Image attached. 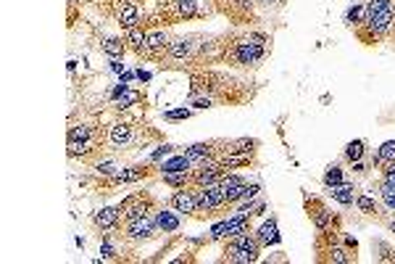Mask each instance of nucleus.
<instances>
[{
	"mask_svg": "<svg viewBox=\"0 0 395 264\" xmlns=\"http://www.w3.org/2000/svg\"><path fill=\"white\" fill-rule=\"evenodd\" d=\"M272 53V35L261 30H243L219 37L217 64H227L232 69H258Z\"/></svg>",
	"mask_w": 395,
	"mask_h": 264,
	"instance_id": "obj_1",
	"label": "nucleus"
},
{
	"mask_svg": "<svg viewBox=\"0 0 395 264\" xmlns=\"http://www.w3.org/2000/svg\"><path fill=\"white\" fill-rule=\"evenodd\" d=\"M208 95L217 106H237V103L250 101L245 82L235 80L227 71L217 69H193L190 71V98Z\"/></svg>",
	"mask_w": 395,
	"mask_h": 264,
	"instance_id": "obj_2",
	"label": "nucleus"
},
{
	"mask_svg": "<svg viewBox=\"0 0 395 264\" xmlns=\"http://www.w3.org/2000/svg\"><path fill=\"white\" fill-rule=\"evenodd\" d=\"M145 130L148 124L140 127L138 122H127V119H119V122L106 127L103 135V148L111 153H127L135 151L138 145H145Z\"/></svg>",
	"mask_w": 395,
	"mask_h": 264,
	"instance_id": "obj_3",
	"label": "nucleus"
},
{
	"mask_svg": "<svg viewBox=\"0 0 395 264\" xmlns=\"http://www.w3.org/2000/svg\"><path fill=\"white\" fill-rule=\"evenodd\" d=\"M303 209H306L308 220L314 224L316 235H322V238H337V235H343V217L337 212H332L327 206L324 198L303 193Z\"/></svg>",
	"mask_w": 395,
	"mask_h": 264,
	"instance_id": "obj_4",
	"label": "nucleus"
},
{
	"mask_svg": "<svg viewBox=\"0 0 395 264\" xmlns=\"http://www.w3.org/2000/svg\"><path fill=\"white\" fill-rule=\"evenodd\" d=\"M264 246L256 238V230L250 233H240L235 238H227L221 246V262L229 264H256L261 259Z\"/></svg>",
	"mask_w": 395,
	"mask_h": 264,
	"instance_id": "obj_5",
	"label": "nucleus"
},
{
	"mask_svg": "<svg viewBox=\"0 0 395 264\" xmlns=\"http://www.w3.org/2000/svg\"><path fill=\"white\" fill-rule=\"evenodd\" d=\"M195 198H198V212L193 220H217L229 209L227 193L221 185H206V188H195Z\"/></svg>",
	"mask_w": 395,
	"mask_h": 264,
	"instance_id": "obj_6",
	"label": "nucleus"
},
{
	"mask_svg": "<svg viewBox=\"0 0 395 264\" xmlns=\"http://www.w3.org/2000/svg\"><path fill=\"white\" fill-rule=\"evenodd\" d=\"M316 259L327 264H356L358 262V251H351L346 244H343V235L337 238H322L316 235Z\"/></svg>",
	"mask_w": 395,
	"mask_h": 264,
	"instance_id": "obj_7",
	"label": "nucleus"
},
{
	"mask_svg": "<svg viewBox=\"0 0 395 264\" xmlns=\"http://www.w3.org/2000/svg\"><path fill=\"white\" fill-rule=\"evenodd\" d=\"M158 233H161V230H158L153 214H145V217H138V220L121 222V227H119V238L127 241V244H148Z\"/></svg>",
	"mask_w": 395,
	"mask_h": 264,
	"instance_id": "obj_8",
	"label": "nucleus"
},
{
	"mask_svg": "<svg viewBox=\"0 0 395 264\" xmlns=\"http://www.w3.org/2000/svg\"><path fill=\"white\" fill-rule=\"evenodd\" d=\"M211 8L224 13L237 27H248L256 21V0H211Z\"/></svg>",
	"mask_w": 395,
	"mask_h": 264,
	"instance_id": "obj_9",
	"label": "nucleus"
},
{
	"mask_svg": "<svg viewBox=\"0 0 395 264\" xmlns=\"http://www.w3.org/2000/svg\"><path fill=\"white\" fill-rule=\"evenodd\" d=\"M158 209V201L148 191H138V193H129L124 201L119 203V212H121V222H129V220H138V217H145V214H153Z\"/></svg>",
	"mask_w": 395,
	"mask_h": 264,
	"instance_id": "obj_10",
	"label": "nucleus"
},
{
	"mask_svg": "<svg viewBox=\"0 0 395 264\" xmlns=\"http://www.w3.org/2000/svg\"><path fill=\"white\" fill-rule=\"evenodd\" d=\"M229 169L224 167V162L214 156V159H206V162H200L193 167V174H190V185L193 188H206V185H217Z\"/></svg>",
	"mask_w": 395,
	"mask_h": 264,
	"instance_id": "obj_11",
	"label": "nucleus"
},
{
	"mask_svg": "<svg viewBox=\"0 0 395 264\" xmlns=\"http://www.w3.org/2000/svg\"><path fill=\"white\" fill-rule=\"evenodd\" d=\"M200 0H166L164 8V24H177V21H193L198 16H206L208 11H200Z\"/></svg>",
	"mask_w": 395,
	"mask_h": 264,
	"instance_id": "obj_12",
	"label": "nucleus"
},
{
	"mask_svg": "<svg viewBox=\"0 0 395 264\" xmlns=\"http://www.w3.org/2000/svg\"><path fill=\"white\" fill-rule=\"evenodd\" d=\"M169 206L171 209H177L182 217H195L198 212V198H195V188L193 185H188V188H177L174 193L169 196Z\"/></svg>",
	"mask_w": 395,
	"mask_h": 264,
	"instance_id": "obj_13",
	"label": "nucleus"
},
{
	"mask_svg": "<svg viewBox=\"0 0 395 264\" xmlns=\"http://www.w3.org/2000/svg\"><path fill=\"white\" fill-rule=\"evenodd\" d=\"M153 217H156L158 230H161L164 235L179 233V230H182V224H185V220H188V217H182L177 209H171L169 203L166 206H158L156 212H153Z\"/></svg>",
	"mask_w": 395,
	"mask_h": 264,
	"instance_id": "obj_14",
	"label": "nucleus"
},
{
	"mask_svg": "<svg viewBox=\"0 0 395 264\" xmlns=\"http://www.w3.org/2000/svg\"><path fill=\"white\" fill-rule=\"evenodd\" d=\"M116 21H119V27H121V32H129V30H138V27H142V24H145V16L140 13L135 0H124L116 11Z\"/></svg>",
	"mask_w": 395,
	"mask_h": 264,
	"instance_id": "obj_15",
	"label": "nucleus"
},
{
	"mask_svg": "<svg viewBox=\"0 0 395 264\" xmlns=\"http://www.w3.org/2000/svg\"><path fill=\"white\" fill-rule=\"evenodd\" d=\"M92 224L98 227L100 233H119V227H121V212H119V206H106V209L95 212L92 214Z\"/></svg>",
	"mask_w": 395,
	"mask_h": 264,
	"instance_id": "obj_16",
	"label": "nucleus"
},
{
	"mask_svg": "<svg viewBox=\"0 0 395 264\" xmlns=\"http://www.w3.org/2000/svg\"><path fill=\"white\" fill-rule=\"evenodd\" d=\"M219 159L224 162L227 169H248L258 164V151H224L219 153Z\"/></svg>",
	"mask_w": 395,
	"mask_h": 264,
	"instance_id": "obj_17",
	"label": "nucleus"
},
{
	"mask_svg": "<svg viewBox=\"0 0 395 264\" xmlns=\"http://www.w3.org/2000/svg\"><path fill=\"white\" fill-rule=\"evenodd\" d=\"M219 145H221V140L193 143V145H188V148H185V156H188L190 162H193V167H195V164L206 162V159H214V156H219Z\"/></svg>",
	"mask_w": 395,
	"mask_h": 264,
	"instance_id": "obj_18",
	"label": "nucleus"
},
{
	"mask_svg": "<svg viewBox=\"0 0 395 264\" xmlns=\"http://www.w3.org/2000/svg\"><path fill=\"white\" fill-rule=\"evenodd\" d=\"M327 193H329V198H332L335 203H340V206L351 209V206H356V196H358V188H356V183L346 180V183L327 188Z\"/></svg>",
	"mask_w": 395,
	"mask_h": 264,
	"instance_id": "obj_19",
	"label": "nucleus"
},
{
	"mask_svg": "<svg viewBox=\"0 0 395 264\" xmlns=\"http://www.w3.org/2000/svg\"><path fill=\"white\" fill-rule=\"evenodd\" d=\"M356 209L364 214V217H375L377 222H385L387 214H390L387 209H382V206H379V203H377L369 193H358V196H356Z\"/></svg>",
	"mask_w": 395,
	"mask_h": 264,
	"instance_id": "obj_20",
	"label": "nucleus"
},
{
	"mask_svg": "<svg viewBox=\"0 0 395 264\" xmlns=\"http://www.w3.org/2000/svg\"><path fill=\"white\" fill-rule=\"evenodd\" d=\"M164 172H193V162L185 156V151H177L158 164V174H164Z\"/></svg>",
	"mask_w": 395,
	"mask_h": 264,
	"instance_id": "obj_21",
	"label": "nucleus"
},
{
	"mask_svg": "<svg viewBox=\"0 0 395 264\" xmlns=\"http://www.w3.org/2000/svg\"><path fill=\"white\" fill-rule=\"evenodd\" d=\"M256 238L261 241V246H279L282 244V235H279V227H276V217H269L267 222L261 224L256 230Z\"/></svg>",
	"mask_w": 395,
	"mask_h": 264,
	"instance_id": "obj_22",
	"label": "nucleus"
},
{
	"mask_svg": "<svg viewBox=\"0 0 395 264\" xmlns=\"http://www.w3.org/2000/svg\"><path fill=\"white\" fill-rule=\"evenodd\" d=\"M366 153H369V148H366V140L364 138H356V140H351L343 148V164H356V162H361V159H366Z\"/></svg>",
	"mask_w": 395,
	"mask_h": 264,
	"instance_id": "obj_23",
	"label": "nucleus"
},
{
	"mask_svg": "<svg viewBox=\"0 0 395 264\" xmlns=\"http://www.w3.org/2000/svg\"><path fill=\"white\" fill-rule=\"evenodd\" d=\"M127 48L129 45L124 37H103V40H100V51L106 53L109 59H124Z\"/></svg>",
	"mask_w": 395,
	"mask_h": 264,
	"instance_id": "obj_24",
	"label": "nucleus"
},
{
	"mask_svg": "<svg viewBox=\"0 0 395 264\" xmlns=\"http://www.w3.org/2000/svg\"><path fill=\"white\" fill-rule=\"evenodd\" d=\"M390 162H395V140H385L372 153V169H379V167H385Z\"/></svg>",
	"mask_w": 395,
	"mask_h": 264,
	"instance_id": "obj_25",
	"label": "nucleus"
},
{
	"mask_svg": "<svg viewBox=\"0 0 395 264\" xmlns=\"http://www.w3.org/2000/svg\"><path fill=\"white\" fill-rule=\"evenodd\" d=\"M95 138L103 140V135L87 122H79V124H71L69 127V140H95Z\"/></svg>",
	"mask_w": 395,
	"mask_h": 264,
	"instance_id": "obj_26",
	"label": "nucleus"
},
{
	"mask_svg": "<svg viewBox=\"0 0 395 264\" xmlns=\"http://www.w3.org/2000/svg\"><path fill=\"white\" fill-rule=\"evenodd\" d=\"M322 183H324V188H332V185L346 183V169H343V159L327 167V169H324V177H322Z\"/></svg>",
	"mask_w": 395,
	"mask_h": 264,
	"instance_id": "obj_27",
	"label": "nucleus"
},
{
	"mask_svg": "<svg viewBox=\"0 0 395 264\" xmlns=\"http://www.w3.org/2000/svg\"><path fill=\"white\" fill-rule=\"evenodd\" d=\"M366 19V8H364V0L361 3H356V6H351V8L346 11V16H343V21H346L348 30H356V27H361Z\"/></svg>",
	"mask_w": 395,
	"mask_h": 264,
	"instance_id": "obj_28",
	"label": "nucleus"
},
{
	"mask_svg": "<svg viewBox=\"0 0 395 264\" xmlns=\"http://www.w3.org/2000/svg\"><path fill=\"white\" fill-rule=\"evenodd\" d=\"M190 174L193 172H164V174H158L161 177V183L169 185V188H188L190 185Z\"/></svg>",
	"mask_w": 395,
	"mask_h": 264,
	"instance_id": "obj_29",
	"label": "nucleus"
},
{
	"mask_svg": "<svg viewBox=\"0 0 395 264\" xmlns=\"http://www.w3.org/2000/svg\"><path fill=\"white\" fill-rule=\"evenodd\" d=\"M145 101V95H142V90H135V88H127V92L121 95L116 101V109L121 112V109H132V106H138V103Z\"/></svg>",
	"mask_w": 395,
	"mask_h": 264,
	"instance_id": "obj_30",
	"label": "nucleus"
},
{
	"mask_svg": "<svg viewBox=\"0 0 395 264\" xmlns=\"http://www.w3.org/2000/svg\"><path fill=\"white\" fill-rule=\"evenodd\" d=\"M179 148L177 145H171V143H161V145H158L156 151L150 153L148 159H145V162L148 164H153V167H158V164L164 162V159H169V156H171V153H177Z\"/></svg>",
	"mask_w": 395,
	"mask_h": 264,
	"instance_id": "obj_31",
	"label": "nucleus"
},
{
	"mask_svg": "<svg viewBox=\"0 0 395 264\" xmlns=\"http://www.w3.org/2000/svg\"><path fill=\"white\" fill-rule=\"evenodd\" d=\"M243 183H248V177H245V174L232 172V169H229V172L224 174V177H221V180H219V185H221V188H224V193H229V191H235L237 185H243Z\"/></svg>",
	"mask_w": 395,
	"mask_h": 264,
	"instance_id": "obj_32",
	"label": "nucleus"
},
{
	"mask_svg": "<svg viewBox=\"0 0 395 264\" xmlns=\"http://www.w3.org/2000/svg\"><path fill=\"white\" fill-rule=\"evenodd\" d=\"M372 251L377 254L379 262H395L393 248H390V244H385V241H372Z\"/></svg>",
	"mask_w": 395,
	"mask_h": 264,
	"instance_id": "obj_33",
	"label": "nucleus"
},
{
	"mask_svg": "<svg viewBox=\"0 0 395 264\" xmlns=\"http://www.w3.org/2000/svg\"><path fill=\"white\" fill-rule=\"evenodd\" d=\"M379 201H382V206H385L387 212L395 214V188L379 183Z\"/></svg>",
	"mask_w": 395,
	"mask_h": 264,
	"instance_id": "obj_34",
	"label": "nucleus"
},
{
	"mask_svg": "<svg viewBox=\"0 0 395 264\" xmlns=\"http://www.w3.org/2000/svg\"><path fill=\"white\" fill-rule=\"evenodd\" d=\"M119 169H121V167H119V164L114 162V159H106V162H98V164H95V172H98L100 177H114V174H116Z\"/></svg>",
	"mask_w": 395,
	"mask_h": 264,
	"instance_id": "obj_35",
	"label": "nucleus"
},
{
	"mask_svg": "<svg viewBox=\"0 0 395 264\" xmlns=\"http://www.w3.org/2000/svg\"><path fill=\"white\" fill-rule=\"evenodd\" d=\"M193 116V109H174V112H164V119L166 122H182V119H190Z\"/></svg>",
	"mask_w": 395,
	"mask_h": 264,
	"instance_id": "obj_36",
	"label": "nucleus"
},
{
	"mask_svg": "<svg viewBox=\"0 0 395 264\" xmlns=\"http://www.w3.org/2000/svg\"><path fill=\"white\" fill-rule=\"evenodd\" d=\"M256 6H264V8H285L287 0H256Z\"/></svg>",
	"mask_w": 395,
	"mask_h": 264,
	"instance_id": "obj_37",
	"label": "nucleus"
},
{
	"mask_svg": "<svg viewBox=\"0 0 395 264\" xmlns=\"http://www.w3.org/2000/svg\"><path fill=\"white\" fill-rule=\"evenodd\" d=\"M351 169H353L356 174H366V172H369V169H372V167H369V164H366L364 159H361V162L351 164Z\"/></svg>",
	"mask_w": 395,
	"mask_h": 264,
	"instance_id": "obj_38",
	"label": "nucleus"
},
{
	"mask_svg": "<svg viewBox=\"0 0 395 264\" xmlns=\"http://www.w3.org/2000/svg\"><path fill=\"white\" fill-rule=\"evenodd\" d=\"M382 224H385L387 230H390V233L395 235V214H387V220H385V222H382Z\"/></svg>",
	"mask_w": 395,
	"mask_h": 264,
	"instance_id": "obj_39",
	"label": "nucleus"
},
{
	"mask_svg": "<svg viewBox=\"0 0 395 264\" xmlns=\"http://www.w3.org/2000/svg\"><path fill=\"white\" fill-rule=\"evenodd\" d=\"M111 71L121 74V71H124V64H119V59H111Z\"/></svg>",
	"mask_w": 395,
	"mask_h": 264,
	"instance_id": "obj_40",
	"label": "nucleus"
},
{
	"mask_svg": "<svg viewBox=\"0 0 395 264\" xmlns=\"http://www.w3.org/2000/svg\"><path fill=\"white\" fill-rule=\"evenodd\" d=\"M138 80L148 82V80H150V71H142V69H140V71H138Z\"/></svg>",
	"mask_w": 395,
	"mask_h": 264,
	"instance_id": "obj_41",
	"label": "nucleus"
}]
</instances>
